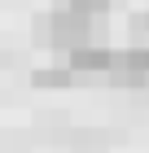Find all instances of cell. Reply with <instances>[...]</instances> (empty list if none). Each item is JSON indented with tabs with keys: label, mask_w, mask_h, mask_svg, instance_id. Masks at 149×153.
I'll return each mask as SVG.
<instances>
[{
	"label": "cell",
	"mask_w": 149,
	"mask_h": 153,
	"mask_svg": "<svg viewBox=\"0 0 149 153\" xmlns=\"http://www.w3.org/2000/svg\"><path fill=\"white\" fill-rule=\"evenodd\" d=\"M97 31H101V22H88V18H75V13H66V9H57L53 13V22H48V35H53V44H61V48H83V44H97Z\"/></svg>",
	"instance_id": "1"
},
{
	"label": "cell",
	"mask_w": 149,
	"mask_h": 153,
	"mask_svg": "<svg viewBox=\"0 0 149 153\" xmlns=\"http://www.w3.org/2000/svg\"><path fill=\"white\" fill-rule=\"evenodd\" d=\"M66 13H75V18H88V22H101L105 9H110V0H66L61 4Z\"/></svg>",
	"instance_id": "3"
},
{
	"label": "cell",
	"mask_w": 149,
	"mask_h": 153,
	"mask_svg": "<svg viewBox=\"0 0 149 153\" xmlns=\"http://www.w3.org/2000/svg\"><path fill=\"white\" fill-rule=\"evenodd\" d=\"M70 79H75L70 70H48V66H44V70H35V74H31V83H35V88H66Z\"/></svg>",
	"instance_id": "4"
},
{
	"label": "cell",
	"mask_w": 149,
	"mask_h": 153,
	"mask_svg": "<svg viewBox=\"0 0 149 153\" xmlns=\"http://www.w3.org/2000/svg\"><path fill=\"white\" fill-rule=\"evenodd\" d=\"M114 70V48L105 44H83L70 53V74H110Z\"/></svg>",
	"instance_id": "2"
},
{
	"label": "cell",
	"mask_w": 149,
	"mask_h": 153,
	"mask_svg": "<svg viewBox=\"0 0 149 153\" xmlns=\"http://www.w3.org/2000/svg\"><path fill=\"white\" fill-rule=\"evenodd\" d=\"M145 26H149V18H145Z\"/></svg>",
	"instance_id": "5"
}]
</instances>
